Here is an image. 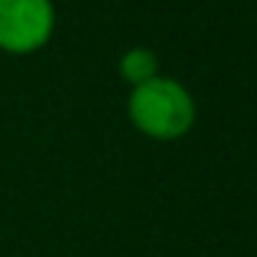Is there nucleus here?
Masks as SVG:
<instances>
[{
  "mask_svg": "<svg viewBox=\"0 0 257 257\" xmlns=\"http://www.w3.org/2000/svg\"><path fill=\"white\" fill-rule=\"evenodd\" d=\"M127 119L141 136L152 141H177L194 127L196 102L180 80L158 75L130 89Z\"/></svg>",
  "mask_w": 257,
  "mask_h": 257,
  "instance_id": "f257e3e1",
  "label": "nucleus"
},
{
  "mask_svg": "<svg viewBox=\"0 0 257 257\" xmlns=\"http://www.w3.org/2000/svg\"><path fill=\"white\" fill-rule=\"evenodd\" d=\"M56 34L53 0H0V50L31 56Z\"/></svg>",
  "mask_w": 257,
  "mask_h": 257,
  "instance_id": "f03ea898",
  "label": "nucleus"
},
{
  "mask_svg": "<svg viewBox=\"0 0 257 257\" xmlns=\"http://www.w3.org/2000/svg\"><path fill=\"white\" fill-rule=\"evenodd\" d=\"M119 75L124 83H130V89H136L161 75V61L150 47H130L119 58Z\"/></svg>",
  "mask_w": 257,
  "mask_h": 257,
  "instance_id": "7ed1b4c3",
  "label": "nucleus"
}]
</instances>
